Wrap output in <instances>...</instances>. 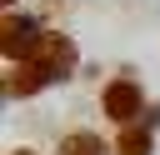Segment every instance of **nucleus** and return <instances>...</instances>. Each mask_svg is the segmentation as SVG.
<instances>
[{"instance_id": "obj_1", "label": "nucleus", "mask_w": 160, "mask_h": 155, "mask_svg": "<svg viewBox=\"0 0 160 155\" xmlns=\"http://www.w3.org/2000/svg\"><path fill=\"white\" fill-rule=\"evenodd\" d=\"M75 40H65V35H55V30H45V40L35 45V55L25 60L35 75H40V85H50V80H65L70 70H75Z\"/></svg>"}, {"instance_id": "obj_2", "label": "nucleus", "mask_w": 160, "mask_h": 155, "mask_svg": "<svg viewBox=\"0 0 160 155\" xmlns=\"http://www.w3.org/2000/svg\"><path fill=\"white\" fill-rule=\"evenodd\" d=\"M100 110H105V115H110V120L125 130V125H130V120L145 110V95H140V85H135L130 75H120V80H110V85H105V95H100Z\"/></svg>"}, {"instance_id": "obj_3", "label": "nucleus", "mask_w": 160, "mask_h": 155, "mask_svg": "<svg viewBox=\"0 0 160 155\" xmlns=\"http://www.w3.org/2000/svg\"><path fill=\"white\" fill-rule=\"evenodd\" d=\"M60 155H105V140L95 130H75V135L60 140Z\"/></svg>"}, {"instance_id": "obj_4", "label": "nucleus", "mask_w": 160, "mask_h": 155, "mask_svg": "<svg viewBox=\"0 0 160 155\" xmlns=\"http://www.w3.org/2000/svg\"><path fill=\"white\" fill-rule=\"evenodd\" d=\"M115 150H120V155H150V130L125 125V130L115 135Z\"/></svg>"}, {"instance_id": "obj_5", "label": "nucleus", "mask_w": 160, "mask_h": 155, "mask_svg": "<svg viewBox=\"0 0 160 155\" xmlns=\"http://www.w3.org/2000/svg\"><path fill=\"white\" fill-rule=\"evenodd\" d=\"M10 155H35V150H10Z\"/></svg>"}, {"instance_id": "obj_6", "label": "nucleus", "mask_w": 160, "mask_h": 155, "mask_svg": "<svg viewBox=\"0 0 160 155\" xmlns=\"http://www.w3.org/2000/svg\"><path fill=\"white\" fill-rule=\"evenodd\" d=\"M5 5H15V0H5Z\"/></svg>"}]
</instances>
